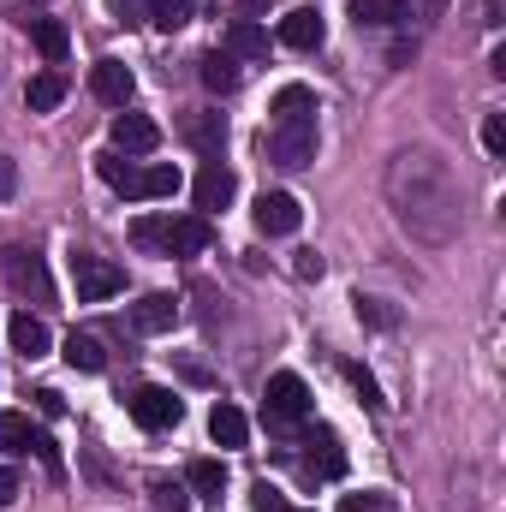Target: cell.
<instances>
[{"instance_id":"cell-2","label":"cell","mask_w":506,"mask_h":512,"mask_svg":"<svg viewBox=\"0 0 506 512\" xmlns=\"http://www.w3.org/2000/svg\"><path fill=\"white\" fill-rule=\"evenodd\" d=\"M268 161L274 167H310L316 161V90L310 84H286L274 90L268 108Z\"/></svg>"},{"instance_id":"cell-40","label":"cell","mask_w":506,"mask_h":512,"mask_svg":"<svg viewBox=\"0 0 506 512\" xmlns=\"http://www.w3.org/2000/svg\"><path fill=\"white\" fill-rule=\"evenodd\" d=\"M262 6H268V0H245V12H262Z\"/></svg>"},{"instance_id":"cell-19","label":"cell","mask_w":506,"mask_h":512,"mask_svg":"<svg viewBox=\"0 0 506 512\" xmlns=\"http://www.w3.org/2000/svg\"><path fill=\"white\" fill-rule=\"evenodd\" d=\"M24 30H30V42L42 48V60H48V66H60V60H66L72 36H66V24H60V18H24Z\"/></svg>"},{"instance_id":"cell-37","label":"cell","mask_w":506,"mask_h":512,"mask_svg":"<svg viewBox=\"0 0 506 512\" xmlns=\"http://www.w3.org/2000/svg\"><path fill=\"white\" fill-rule=\"evenodd\" d=\"M12 191H18V167H12V161H6V155H0V203H6V197H12Z\"/></svg>"},{"instance_id":"cell-17","label":"cell","mask_w":506,"mask_h":512,"mask_svg":"<svg viewBox=\"0 0 506 512\" xmlns=\"http://www.w3.org/2000/svg\"><path fill=\"white\" fill-rule=\"evenodd\" d=\"M209 239H215V233H209L203 215H179L173 233H167V256H203L209 251Z\"/></svg>"},{"instance_id":"cell-5","label":"cell","mask_w":506,"mask_h":512,"mask_svg":"<svg viewBox=\"0 0 506 512\" xmlns=\"http://www.w3.org/2000/svg\"><path fill=\"white\" fill-rule=\"evenodd\" d=\"M262 405H268V423H274V429L310 423V411H316V399H310V387H304V376H292V370L268 376V393H262Z\"/></svg>"},{"instance_id":"cell-36","label":"cell","mask_w":506,"mask_h":512,"mask_svg":"<svg viewBox=\"0 0 506 512\" xmlns=\"http://www.w3.org/2000/svg\"><path fill=\"white\" fill-rule=\"evenodd\" d=\"M108 6H114L120 24H143V0H108Z\"/></svg>"},{"instance_id":"cell-10","label":"cell","mask_w":506,"mask_h":512,"mask_svg":"<svg viewBox=\"0 0 506 512\" xmlns=\"http://www.w3.org/2000/svg\"><path fill=\"white\" fill-rule=\"evenodd\" d=\"M304 471L310 477H322V483H334V477H346V447H340V435L334 429H310L304 435Z\"/></svg>"},{"instance_id":"cell-11","label":"cell","mask_w":506,"mask_h":512,"mask_svg":"<svg viewBox=\"0 0 506 512\" xmlns=\"http://www.w3.org/2000/svg\"><path fill=\"white\" fill-rule=\"evenodd\" d=\"M179 137H185L203 161H221V155H227V120H221V114H185V120H179Z\"/></svg>"},{"instance_id":"cell-4","label":"cell","mask_w":506,"mask_h":512,"mask_svg":"<svg viewBox=\"0 0 506 512\" xmlns=\"http://www.w3.org/2000/svg\"><path fill=\"white\" fill-rule=\"evenodd\" d=\"M72 286H78V304H108L114 292H126V268L96 251H72Z\"/></svg>"},{"instance_id":"cell-33","label":"cell","mask_w":506,"mask_h":512,"mask_svg":"<svg viewBox=\"0 0 506 512\" xmlns=\"http://www.w3.org/2000/svg\"><path fill=\"white\" fill-rule=\"evenodd\" d=\"M358 316H364L370 328H393V310H387L381 298H364V292H358Z\"/></svg>"},{"instance_id":"cell-14","label":"cell","mask_w":506,"mask_h":512,"mask_svg":"<svg viewBox=\"0 0 506 512\" xmlns=\"http://www.w3.org/2000/svg\"><path fill=\"white\" fill-rule=\"evenodd\" d=\"M322 36H328V24H322V12H316V6H298V12H286V18H280V42H286V48H298V54L322 48Z\"/></svg>"},{"instance_id":"cell-22","label":"cell","mask_w":506,"mask_h":512,"mask_svg":"<svg viewBox=\"0 0 506 512\" xmlns=\"http://www.w3.org/2000/svg\"><path fill=\"white\" fill-rule=\"evenodd\" d=\"M185 483H191V501H221L227 495V465L221 459H191Z\"/></svg>"},{"instance_id":"cell-26","label":"cell","mask_w":506,"mask_h":512,"mask_svg":"<svg viewBox=\"0 0 506 512\" xmlns=\"http://www.w3.org/2000/svg\"><path fill=\"white\" fill-rule=\"evenodd\" d=\"M66 364L84 370V376H102V370H108V352H102L96 334H66Z\"/></svg>"},{"instance_id":"cell-29","label":"cell","mask_w":506,"mask_h":512,"mask_svg":"<svg viewBox=\"0 0 506 512\" xmlns=\"http://www.w3.org/2000/svg\"><path fill=\"white\" fill-rule=\"evenodd\" d=\"M149 495H155V507H161V512H191L185 483H173V477H149Z\"/></svg>"},{"instance_id":"cell-18","label":"cell","mask_w":506,"mask_h":512,"mask_svg":"<svg viewBox=\"0 0 506 512\" xmlns=\"http://www.w3.org/2000/svg\"><path fill=\"white\" fill-rule=\"evenodd\" d=\"M155 143H161L155 120H143V114H120V120H114V149H126V155H149Z\"/></svg>"},{"instance_id":"cell-35","label":"cell","mask_w":506,"mask_h":512,"mask_svg":"<svg viewBox=\"0 0 506 512\" xmlns=\"http://www.w3.org/2000/svg\"><path fill=\"white\" fill-rule=\"evenodd\" d=\"M322 268H328V262H322L316 251H298V262H292V274H298V280H322Z\"/></svg>"},{"instance_id":"cell-20","label":"cell","mask_w":506,"mask_h":512,"mask_svg":"<svg viewBox=\"0 0 506 512\" xmlns=\"http://www.w3.org/2000/svg\"><path fill=\"white\" fill-rule=\"evenodd\" d=\"M197 78H203L215 96H233V90H239V60H233L227 48H215V54L197 60Z\"/></svg>"},{"instance_id":"cell-24","label":"cell","mask_w":506,"mask_h":512,"mask_svg":"<svg viewBox=\"0 0 506 512\" xmlns=\"http://www.w3.org/2000/svg\"><path fill=\"white\" fill-rule=\"evenodd\" d=\"M352 18L370 24V30H393V24L411 18V6H405V0H352Z\"/></svg>"},{"instance_id":"cell-3","label":"cell","mask_w":506,"mask_h":512,"mask_svg":"<svg viewBox=\"0 0 506 512\" xmlns=\"http://www.w3.org/2000/svg\"><path fill=\"white\" fill-rule=\"evenodd\" d=\"M96 173H102L120 197H173V191H179V167H167V161L137 167V161H120V155H102Z\"/></svg>"},{"instance_id":"cell-13","label":"cell","mask_w":506,"mask_h":512,"mask_svg":"<svg viewBox=\"0 0 506 512\" xmlns=\"http://www.w3.org/2000/svg\"><path fill=\"white\" fill-rule=\"evenodd\" d=\"M90 90H96V102L126 108L131 90H137V78H131V66H120V60H96V66H90Z\"/></svg>"},{"instance_id":"cell-41","label":"cell","mask_w":506,"mask_h":512,"mask_svg":"<svg viewBox=\"0 0 506 512\" xmlns=\"http://www.w3.org/2000/svg\"><path fill=\"white\" fill-rule=\"evenodd\" d=\"M286 512H310V507H286Z\"/></svg>"},{"instance_id":"cell-34","label":"cell","mask_w":506,"mask_h":512,"mask_svg":"<svg viewBox=\"0 0 506 512\" xmlns=\"http://www.w3.org/2000/svg\"><path fill=\"white\" fill-rule=\"evenodd\" d=\"M483 149H489V155H506V120H501V114H489V120H483Z\"/></svg>"},{"instance_id":"cell-16","label":"cell","mask_w":506,"mask_h":512,"mask_svg":"<svg viewBox=\"0 0 506 512\" xmlns=\"http://www.w3.org/2000/svg\"><path fill=\"white\" fill-rule=\"evenodd\" d=\"M233 191H239V179H233L221 161H209V167L197 173V209H203V215H209V209H227Z\"/></svg>"},{"instance_id":"cell-1","label":"cell","mask_w":506,"mask_h":512,"mask_svg":"<svg viewBox=\"0 0 506 512\" xmlns=\"http://www.w3.org/2000/svg\"><path fill=\"white\" fill-rule=\"evenodd\" d=\"M381 191H387L393 221L417 245H429V251L459 245V233H465V191H459L453 167L435 149H399L387 161V173H381Z\"/></svg>"},{"instance_id":"cell-25","label":"cell","mask_w":506,"mask_h":512,"mask_svg":"<svg viewBox=\"0 0 506 512\" xmlns=\"http://www.w3.org/2000/svg\"><path fill=\"white\" fill-rule=\"evenodd\" d=\"M24 102H30V114H54V108L66 102V78H60V72H36V78L24 84Z\"/></svg>"},{"instance_id":"cell-27","label":"cell","mask_w":506,"mask_h":512,"mask_svg":"<svg viewBox=\"0 0 506 512\" xmlns=\"http://www.w3.org/2000/svg\"><path fill=\"white\" fill-rule=\"evenodd\" d=\"M167 233H173V215H143L131 221V245L149 256H167Z\"/></svg>"},{"instance_id":"cell-12","label":"cell","mask_w":506,"mask_h":512,"mask_svg":"<svg viewBox=\"0 0 506 512\" xmlns=\"http://www.w3.org/2000/svg\"><path fill=\"white\" fill-rule=\"evenodd\" d=\"M173 322H179V298L173 292H143L131 304V328L137 334H173Z\"/></svg>"},{"instance_id":"cell-31","label":"cell","mask_w":506,"mask_h":512,"mask_svg":"<svg viewBox=\"0 0 506 512\" xmlns=\"http://www.w3.org/2000/svg\"><path fill=\"white\" fill-rule=\"evenodd\" d=\"M346 382L364 393V405H370V411H381V405H387V399H381V387H376V376H370L364 364H346Z\"/></svg>"},{"instance_id":"cell-42","label":"cell","mask_w":506,"mask_h":512,"mask_svg":"<svg viewBox=\"0 0 506 512\" xmlns=\"http://www.w3.org/2000/svg\"><path fill=\"white\" fill-rule=\"evenodd\" d=\"M42 6H48V0H42Z\"/></svg>"},{"instance_id":"cell-23","label":"cell","mask_w":506,"mask_h":512,"mask_svg":"<svg viewBox=\"0 0 506 512\" xmlns=\"http://www.w3.org/2000/svg\"><path fill=\"white\" fill-rule=\"evenodd\" d=\"M227 54H233V60H262V54H268V36H262L256 18H233V24H227Z\"/></svg>"},{"instance_id":"cell-30","label":"cell","mask_w":506,"mask_h":512,"mask_svg":"<svg viewBox=\"0 0 506 512\" xmlns=\"http://www.w3.org/2000/svg\"><path fill=\"white\" fill-rule=\"evenodd\" d=\"M340 512H399V501H393V495H381V489H364V495H346Z\"/></svg>"},{"instance_id":"cell-28","label":"cell","mask_w":506,"mask_h":512,"mask_svg":"<svg viewBox=\"0 0 506 512\" xmlns=\"http://www.w3.org/2000/svg\"><path fill=\"white\" fill-rule=\"evenodd\" d=\"M143 12H149L155 30H179V24H191L197 0H143Z\"/></svg>"},{"instance_id":"cell-15","label":"cell","mask_w":506,"mask_h":512,"mask_svg":"<svg viewBox=\"0 0 506 512\" xmlns=\"http://www.w3.org/2000/svg\"><path fill=\"white\" fill-rule=\"evenodd\" d=\"M6 340H12V352H18L24 364L48 358V328H42L30 310H12V322H6Z\"/></svg>"},{"instance_id":"cell-6","label":"cell","mask_w":506,"mask_h":512,"mask_svg":"<svg viewBox=\"0 0 506 512\" xmlns=\"http://www.w3.org/2000/svg\"><path fill=\"white\" fill-rule=\"evenodd\" d=\"M0 274L12 280V292H24V298H36V304H48V298H54V280H48V268H42V256H36V251L6 245V251H0Z\"/></svg>"},{"instance_id":"cell-9","label":"cell","mask_w":506,"mask_h":512,"mask_svg":"<svg viewBox=\"0 0 506 512\" xmlns=\"http://www.w3.org/2000/svg\"><path fill=\"white\" fill-rule=\"evenodd\" d=\"M256 233L262 239H286V233H298V221H304V209H298V197L292 191H262L251 209Z\"/></svg>"},{"instance_id":"cell-8","label":"cell","mask_w":506,"mask_h":512,"mask_svg":"<svg viewBox=\"0 0 506 512\" xmlns=\"http://www.w3.org/2000/svg\"><path fill=\"white\" fill-rule=\"evenodd\" d=\"M0 447L6 453H36L54 477H60V453H54V441L42 435V429H30V417H18V411H0Z\"/></svg>"},{"instance_id":"cell-32","label":"cell","mask_w":506,"mask_h":512,"mask_svg":"<svg viewBox=\"0 0 506 512\" xmlns=\"http://www.w3.org/2000/svg\"><path fill=\"white\" fill-rule=\"evenodd\" d=\"M251 507H256V512H286V495H280V489L262 477V483H251Z\"/></svg>"},{"instance_id":"cell-39","label":"cell","mask_w":506,"mask_h":512,"mask_svg":"<svg viewBox=\"0 0 506 512\" xmlns=\"http://www.w3.org/2000/svg\"><path fill=\"white\" fill-rule=\"evenodd\" d=\"M36 399H42V411H48V417H60V411H66V399H60V393H54V387H42V393H36Z\"/></svg>"},{"instance_id":"cell-38","label":"cell","mask_w":506,"mask_h":512,"mask_svg":"<svg viewBox=\"0 0 506 512\" xmlns=\"http://www.w3.org/2000/svg\"><path fill=\"white\" fill-rule=\"evenodd\" d=\"M12 495H18V471H6V465H0V512L12 507Z\"/></svg>"},{"instance_id":"cell-7","label":"cell","mask_w":506,"mask_h":512,"mask_svg":"<svg viewBox=\"0 0 506 512\" xmlns=\"http://www.w3.org/2000/svg\"><path fill=\"white\" fill-rule=\"evenodd\" d=\"M131 417L143 423V429H173L179 417H185V399L173 393V387H155V382H143V387H131Z\"/></svg>"},{"instance_id":"cell-21","label":"cell","mask_w":506,"mask_h":512,"mask_svg":"<svg viewBox=\"0 0 506 512\" xmlns=\"http://www.w3.org/2000/svg\"><path fill=\"white\" fill-rule=\"evenodd\" d=\"M209 441H215V447H245V441H251L245 411H239V405H215V411H209Z\"/></svg>"}]
</instances>
